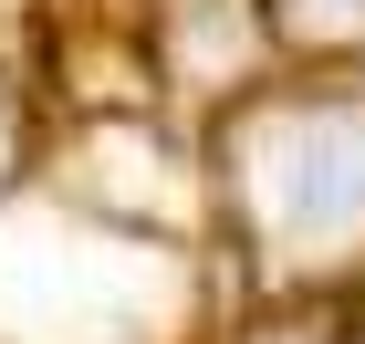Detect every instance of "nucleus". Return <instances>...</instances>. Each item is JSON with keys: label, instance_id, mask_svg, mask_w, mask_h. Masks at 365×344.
I'll return each instance as SVG.
<instances>
[{"label": "nucleus", "instance_id": "obj_1", "mask_svg": "<svg viewBox=\"0 0 365 344\" xmlns=\"http://www.w3.org/2000/svg\"><path fill=\"white\" fill-rule=\"evenodd\" d=\"M251 209L292 251L365 229V115H272L251 136Z\"/></svg>", "mask_w": 365, "mask_h": 344}, {"label": "nucleus", "instance_id": "obj_2", "mask_svg": "<svg viewBox=\"0 0 365 344\" xmlns=\"http://www.w3.org/2000/svg\"><path fill=\"white\" fill-rule=\"evenodd\" d=\"M282 11H292L303 31H355L365 21V0H282Z\"/></svg>", "mask_w": 365, "mask_h": 344}]
</instances>
